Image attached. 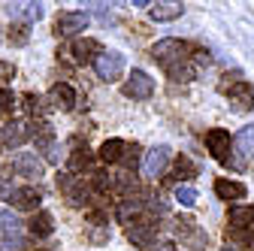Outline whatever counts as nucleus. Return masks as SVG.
I'll list each match as a JSON object with an SVG mask.
<instances>
[{
  "mask_svg": "<svg viewBox=\"0 0 254 251\" xmlns=\"http://www.w3.org/2000/svg\"><path fill=\"white\" fill-rule=\"evenodd\" d=\"M188 52H190V46H188V43H182V40H173V37L157 40V43L151 46V58H154L164 70H170V67L182 64V61H188V58H190Z\"/></svg>",
  "mask_w": 254,
  "mask_h": 251,
  "instance_id": "obj_1",
  "label": "nucleus"
},
{
  "mask_svg": "<svg viewBox=\"0 0 254 251\" xmlns=\"http://www.w3.org/2000/svg\"><path fill=\"white\" fill-rule=\"evenodd\" d=\"M24 224L9 212L0 209V251H21L24 248Z\"/></svg>",
  "mask_w": 254,
  "mask_h": 251,
  "instance_id": "obj_2",
  "label": "nucleus"
},
{
  "mask_svg": "<svg viewBox=\"0 0 254 251\" xmlns=\"http://www.w3.org/2000/svg\"><path fill=\"white\" fill-rule=\"evenodd\" d=\"M254 164V124L242 127L236 136H233V151H230V164L233 170H245Z\"/></svg>",
  "mask_w": 254,
  "mask_h": 251,
  "instance_id": "obj_3",
  "label": "nucleus"
},
{
  "mask_svg": "<svg viewBox=\"0 0 254 251\" xmlns=\"http://www.w3.org/2000/svg\"><path fill=\"white\" fill-rule=\"evenodd\" d=\"M176 236H179L190 251H206V245H209L206 230H200V227H197V221H194V218H188V215L176 221Z\"/></svg>",
  "mask_w": 254,
  "mask_h": 251,
  "instance_id": "obj_4",
  "label": "nucleus"
},
{
  "mask_svg": "<svg viewBox=\"0 0 254 251\" xmlns=\"http://www.w3.org/2000/svg\"><path fill=\"white\" fill-rule=\"evenodd\" d=\"M206 148L212 151V158L218 161V164H230V148H233V139H230V133L224 130V127H212L209 133H206Z\"/></svg>",
  "mask_w": 254,
  "mask_h": 251,
  "instance_id": "obj_5",
  "label": "nucleus"
},
{
  "mask_svg": "<svg viewBox=\"0 0 254 251\" xmlns=\"http://www.w3.org/2000/svg\"><path fill=\"white\" fill-rule=\"evenodd\" d=\"M121 91H124V97H133V100H148L151 94H154V79H151L145 70H133V73H130V79H127V82L121 85Z\"/></svg>",
  "mask_w": 254,
  "mask_h": 251,
  "instance_id": "obj_6",
  "label": "nucleus"
},
{
  "mask_svg": "<svg viewBox=\"0 0 254 251\" xmlns=\"http://www.w3.org/2000/svg\"><path fill=\"white\" fill-rule=\"evenodd\" d=\"M94 70H97V76L103 82L121 79V73H124V55L121 52H103L97 61H94Z\"/></svg>",
  "mask_w": 254,
  "mask_h": 251,
  "instance_id": "obj_7",
  "label": "nucleus"
},
{
  "mask_svg": "<svg viewBox=\"0 0 254 251\" xmlns=\"http://www.w3.org/2000/svg\"><path fill=\"white\" fill-rule=\"evenodd\" d=\"M170 145H154V148H148L145 151V161H142V173L148 176V179H157V176H164V170H167V164H170Z\"/></svg>",
  "mask_w": 254,
  "mask_h": 251,
  "instance_id": "obj_8",
  "label": "nucleus"
},
{
  "mask_svg": "<svg viewBox=\"0 0 254 251\" xmlns=\"http://www.w3.org/2000/svg\"><path fill=\"white\" fill-rule=\"evenodd\" d=\"M30 136H34V124L27 121H9L3 130H0V142L6 148H21Z\"/></svg>",
  "mask_w": 254,
  "mask_h": 251,
  "instance_id": "obj_9",
  "label": "nucleus"
},
{
  "mask_svg": "<svg viewBox=\"0 0 254 251\" xmlns=\"http://www.w3.org/2000/svg\"><path fill=\"white\" fill-rule=\"evenodd\" d=\"M227 97H230V109L233 112H251L254 109V88L248 82H233L227 88Z\"/></svg>",
  "mask_w": 254,
  "mask_h": 251,
  "instance_id": "obj_10",
  "label": "nucleus"
},
{
  "mask_svg": "<svg viewBox=\"0 0 254 251\" xmlns=\"http://www.w3.org/2000/svg\"><path fill=\"white\" fill-rule=\"evenodd\" d=\"M12 170H15L18 176H24L27 182H34V179L43 176V161L37 158L34 151H18L15 158H12Z\"/></svg>",
  "mask_w": 254,
  "mask_h": 251,
  "instance_id": "obj_11",
  "label": "nucleus"
},
{
  "mask_svg": "<svg viewBox=\"0 0 254 251\" xmlns=\"http://www.w3.org/2000/svg\"><path fill=\"white\" fill-rule=\"evenodd\" d=\"M127 242L136 245V248H154L157 242V227L148 224V221H136L127 227Z\"/></svg>",
  "mask_w": 254,
  "mask_h": 251,
  "instance_id": "obj_12",
  "label": "nucleus"
},
{
  "mask_svg": "<svg viewBox=\"0 0 254 251\" xmlns=\"http://www.w3.org/2000/svg\"><path fill=\"white\" fill-rule=\"evenodd\" d=\"M55 30L61 37H76L82 30H88V15L85 12H61L55 21Z\"/></svg>",
  "mask_w": 254,
  "mask_h": 251,
  "instance_id": "obj_13",
  "label": "nucleus"
},
{
  "mask_svg": "<svg viewBox=\"0 0 254 251\" xmlns=\"http://www.w3.org/2000/svg\"><path fill=\"white\" fill-rule=\"evenodd\" d=\"M9 200H12V206H15V209H21V212H37V209H40L43 194H40V188L24 185V188H15Z\"/></svg>",
  "mask_w": 254,
  "mask_h": 251,
  "instance_id": "obj_14",
  "label": "nucleus"
},
{
  "mask_svg": "<svg viewBox=\"0 0 254 251\" xmlns=\"http://www.w3.org/2000/svg\"><path fill=\"white\" fill-rule=\"evenodd\" d=\"M49 100H52L55 109L70 112V109L76 106V91H73V85H67V82H58V85H52V91H49Z\"/></svg>",
  "mask_w": 254,
  "mask_h": 251,
  "instance_id": "obj_15",
  "label": "nucleus"
},
{
  "mask_svg": "<svg viewBox=\"0 0 254 251\" xmlns=\"http://www.w3.org/2000/svg\"><path fill=\"white\" fill-rule=\"evenodd\" d=\"M103 55V46L97 40H91V37H82L73 43V58L79 61V64H91V61H97Z\"/></svg>",
  "mask_w": 254,
  "mask_h": 251,
  "instance_id": "obj_16",
  "label": "nucleus"
},
{
  "mask_svg": "<svg viewBox=\"0 0 254 251\" xmlns=\"http://www.w3.org/2000/svg\"><path fill=\"white\" fill-rule=\"evenodd\" d=\"M142 209H145V200H139V197H124L118 203V209H115V218H118L121 224H136V218L142 215Z\"/></svg>",
  "mask_w": 254,
  "mask_h": 251,
  "instance_id": "obj_17",
  "label": "nucleus"
},
{
  "mask_svg": "<svg viewBox=\"0 0 254 251\" xmlns=\"http://www.w3.org/2000/svg\"><path fill=\"white\" fill-rule=\"evenodd\" d=\"M215 194H218V200H245V194H248V188L242 185V182H233V179H215Z\"/></svg>",
  "mask_w": 254,
  "mask_h": 251,
  "instance_id": "obj_18",
  "label": "nucleus"
},
{
  "mask_svg": "<svg viewBox=\"0 0 254 251\" xmlns=\"http://www.w3.org/2000/svg\"><path fill=\"white\" fill-rule=\"evenodd\" d=\"M6 12H9V18H24V24L40 21V18L46 15L43 3H9V6H6Z\"/></svg>",
  "mask_w": 254,
  "mask_h": 251,
  "instance_id": "obj_19",
  "label": "nucleus"
},
{
  "mask_svg": "<svg viewBox=\"0 0 254 251\" xmlns=\"http://www.w3.org/2000/svg\"><path fill=\"white\" fill-rule=\"evenodd\" d=\"M27 233H30V236H37V239H46V236H52V233H55L52 215H49L46 209H40V212H37V215L27 221Z\"/></svg>",
  "mask_w": 254,
  "mask_h": 251,
  "instance_id": "obj_20",
  "label": "nucleus"
},
{
  "mask_svg": "<svg viewBox=\"0 0 254 251\" xmlns=\"http://www.w3.org/2000/svg\"><path fill=\"white\" fill-rule=\"evenodd\" d=\"M148 12H151L154 21H173V18H179L185 12V6L179 3V0H161V3H151Z\"/></svg>",
  "mask_w": 254,
  "mask_h": 251,
  "instance_id": "obj_21",
  "label": "nucleus"
},
{
  "mask_svg": "<svg viewBox=\"0 0 254 251\" xmlns=\"http://www.w3.org/2000/svg\"><path fill=\"white\" fill-rule=\"evenodd\" d=\"M124 151H127V142L124 139H106L103 145H100V161L103 164H121V158H124Z\"/></svg>",
  "mask_w": 254,
  "mask_h": 251,
  "instance_id": "obj_22",
  "label": "nucleus"
},
{
  "mask_svg": "<svg viewBox=\"0 0 254 251\" xmlns=\"http://www.w3.org/2000/svg\"><path fill=\"white\" fill-rule=\"evenodd\" d=\"M91 161H94V154H91V148L88 145H82V142H73V151H70V173H82V170H88L91 167Z\"/></svg>",
  "mask_w": 254,
  "mask_h": 251,
  "instance_id": "obj_23",
  "label": "nucleus"
},
{
  "mask_svg": "<svg viewBox=\"0 0 254 251\" xmlns=\"http://www.w3.org/2000/svg\"><path fill=\"white\" fill-rule=\"evenodd\" d=\"M230 224L233 230H245L254 224V206H245V203H233L230 206Z\"/></svg>",
  "mask_w": 254,
  "mask_h": 251,
  "instance_id": "obj_24",
  "label": "nucleus"
},
{
  "mask_svg": "<svg viewBox=\"0 0 254 251\" xmlns=\"http://www.w3.org/2000/svg\"><path fill=\"white\" fill-rule=\"evenodd\" d=\"M94 191L97 194H109V191H118V176L112 173H94Z\"/></svg>",
  "mask_w": 254,
  "mask_h": 251,
  "instance_id": "obj_25",
  "label": "nucleus"
},
{
  "mask_svg": "<svg viewBox=\"0 0 254 251\" xmlns=\"http://www.w3.org/2000/svg\"><path fill=\"white\" fill-rule=\"evenodd\" d=\"M55 142H58V139H55V133H52L49 124H40V127H34V145H37L40 151H49Z\"/></svg>",
  "mask_w": 254,
  "mask_h": 251,
  "instance_id": "obj_26",
  "label": "nucleus"
},
{
  "mask_svg": "<svg viewBox=\"0 0 254 251\" xmlns=\"http://www.w3.org/2000/svg\"><path fill=\"white\" fill-rule=\"evenodd\" d=\"M167 73H170V79H173V82H190V79L197 76V70H194V64H190V61H182V64L170 67Z\"/></svg>",
  "mask_w": 254,
  "mask_h": 251,
  "instance_id": "obj_27",
  "label": "nucleus"
},
{
  "mask_svg": "<svg viewBox=\"0 0 254 251\" xmlns=\"http://www.w3.org/2000/svg\"><path fill=\"white\" fill-rule=\"evenodd\" d=\"M27 40H30V24L15 21V24L9 27V43H12V46H24Z\"/></svg>",
  "mask_w": 254,
  "mask_h": 251,
  "instance_id": "obj_28",
  "label": "nucleus"
},
{
  "mask_svg": "<svg viewBox=\"0 0 254 251\" xmlns=\"http://www.w3.org/2000/svg\"><path fill=\"white\" fill-rule=\"evenodd\" d=\"M176 200L190 209V206L200 200V194H197V188H190V185H179V188H176Z\"/></svg>",
  "mask_w": 254,
  "mask_h": 251,
  "instance_id": "obj_29",
  "label": "nucleus"
},
{
  "mask_svg": "<svg viewBox=\"0 0 254 251\" xmlns=\"http://www.w3.org/2000/svg\"><path fill=\"white\" fill-rule=\"evenodd\" d=\"M194 176H197V167L190 164L188 158H179V164H176V170H173V179L182 182V179H194Z\"/></svg>",
  "mask_w": 254,
  "mask_h": 251,
  "instance_id": "obj_30",
  "label": "nucleus"
},
{
  "mask_svg": "<svg viewBox=\"0 0 254 251\" xmlns=\"http://www.w3.org/2000/svg\"><path fill=\"white\" fill-rule=\"evenodd\" d=\"M12 109H15V94L0 91V115H12Z\"/></svg>",
  "mask_w": 254,
  "mask_h": 251,
  "instance_id": "obj_31",
  "label": "nucleus"
},
{
  "mask_svg": "<svg viewBox=\"0 0 254 251\" xmlns=\"http://www.w3.org/2000/svg\"><path fill=\"white\" fill-rule=\"evenodd\" d=\"M24 109H27V115H37V112H43V97H37V94H24Z\"/></svg>",
  "mask_w": 254,
  "mask_h": 251,
  "instance_id": "obj_32",
  "label": "nucleus"
},
{
  "mask_svg": "<svg viewBox=\"0 0 254 251\" xmlns=\"http://www.w3.org/2000/svg\"><path fill=\"white\" fill-rule=\"evenodd\" d=\"M12 79H15V64L0 61V82H12Z\"/></svg>",
  "mask_w": 254,
  "mask_h": 251,
  "instance_id": "obj_33",
  "label": "nucleus"
},
{
  "mask_svg": "<svg viewBox=\"0 0 254 251\" xmlns=\"http://www.w3.org/2000/svg\"><path fill=\"white\" fill-rule=\"evenodd\" d=\"M136 151H139L136 145H127V151H124L121 164H124V167H136Z\"/></svg>",
  "mask_w": 254,
  "mask_h": 251,
  "instance_id": "obj_34",
  "label": "nucleus"
},
{
  "mask_svg": "<svg viewBox=\"0 0 254 251\" xmlns=\"http://www.w3.org/2000/svg\"><path fill=\"white\" fill-rule=\"evenodd\" d=\"M12 191H15V188L6 182V176H0V200H9V197H12Z\"/></svg>",
  "mask_w": 254,
  "mask_h": 251,
  "instance_id": "obj_35",
  "label": "nucleus"
},
{
  "mask_svg": "<svg viewBox=\"0 0 254 251\" xmlns=\"http://www.w3.org/2000/svg\"><path fill=\"white\" fill-rule=\"evenodd\" d=\"M106 239H109V230H103V227H97L91 233V242H106Z\"/></svg>",
  "mask_w": 254,
  "mask_h": 251,
  "instance_id": "obj_36",
  "label": "nucleus"
},
{
  "mask_svg": "<svg viewBox=\"0 0 254 251\" xmlns=\"http://www.w3.org/2000/svg\"><path fill=\"white\" fill-rule=\"evenodd\" d=\"M154 251H179V248H176L173 242H157V248H154Z\"/></svg>",
  "mask_w": 254,
  "mask_h": 251,
  "instance_id": "obj_37",
  "label": "nucleus"
},
{
  "mask_svg": "<svg viewBox=\"0 0 254 251\" xmlns=\"http://www.w3.org/2000/svg\"><path fill=\"white\" fill-rule=\"evenodd\" d=\"M221 251H245V248H242V245H236V242H227V245L221 248Z\"/></svg>",
  "mask_w": 254,
  "mask_h": 251,
  "instance_id": "obj_38",
  "label": "nucleus"
},
{
  "mask_svg": "<svg viewBox=\"0 0 254 251\" xmlns=\"http://www.w3.org/2000/svg\"><path fill=\"white\" fill-rule=\"evenodd\" d=\"M248 245H251V248H254V236H251V239H248Z\"/></svg>",
  "mask_w": 254,
  "mask_h": 251,
  "instance_id": "obj_39",
  "label": "nucleus"
},
{
  "mask_svg": "<svg viewBox=\"0 0 254 251\" xmlns=\"http://www.w3.org/2000/svg\"><path fill=\"white\" fill-rule=\"evenodd\" d=\"M40 251H46V248H40Z\"/></svg>",
  "mask_w": 254,
  "mask_h": 251,
  "instance_id": "obj_40",
  "label": "nucleus"
}]
</instances>
